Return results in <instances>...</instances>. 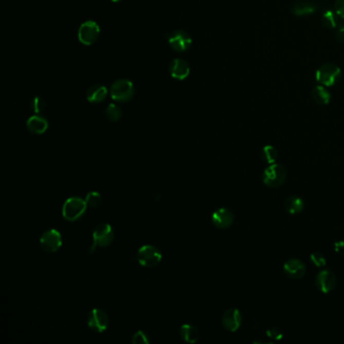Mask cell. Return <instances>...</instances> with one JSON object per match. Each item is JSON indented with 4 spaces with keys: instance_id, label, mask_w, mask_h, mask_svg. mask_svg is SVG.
<instances>
[{
    "instance_id": "obj_1",
    "label": "cell",
    "mask_w": 344,
    "mask_h": 344,
    "mask_svg": "<svg viewBox=\"0 0 344 344\" xmlns=\"http://www.w3.org/2000/svg\"><path fill=\"white\" fill-rule=\"evenodd\" d=\"M266 187L275 189L283 185L287 179V170L281 164H270L266 167L262 176Z\"/></svg>"
},
{
    "instance_id": "obj_2",
    "label": "cell",
    "mask_w": 344,
    "mask_h": 344,
    "mask_svg": "<svg viewBox=\"0 0 344 344\" xmlns=\"http://www.w3.org/2000/svg\"><path fill=\"white\" fill-rule=\"evenodd\" d=\"M135 94L133 82L130 80L120 79L115 81L110 88L111 98L119 103H125L133 99Z\"/></svg>"
},
{
    "instance_id": "obj_3",
    "label": "cell",
    "mask_w": 344,
    "mask_h": 344,
    "mask_svg": "<svg viewBox=\"0 0 344 344\" xmlns=\"http://www.w3.org/2000/svg\"><path fill=\"white\" fill-rule=\"evenodd\" d=\"M87 204L84 200L78 197L69 198L63 206L62 214L63 217L68 221H76L80 217L83 216V214L86 211Z\"/></svg>"
},
{
    "instance_id": "obj_4",
    "label": "cell",
    "mask_w": 344,
    "mask_h": 344,
    "mask_svg": "<svg viewBox=\"0 0 344 344\" xmlns=\"http://www.w3.org/2000/svg\"><path fill=\"white\" fill-rule=\"evenodd\" d=\"M114 240V231L108 223H101L97 225L93 231V244L90 252H93L97 246L106 247Z\"/></svg>"
},
{
    "instance_id": "obj_5",
    "label": "cell",
    "mask_w": 344,
    "mask_h": 344,
    "mask_svg": "<svg viewBox=\"0 0 344 344\" xmlns=\"http://www.w3.org/2000/svg\"><path fill=\"white\" fill-rule=\"evenodd\" d=\"M138 264L146 267L157 266L161 261V254L154 245H143L137 251Z\"/></svg>"
},
{
    "instance_id": "obj_6",
    "label": "cell",
    "mask_w": 344,
    "mask_h": 344,
    "mask_svg": "<svg viewBox=\"0 0 344 344\" xmlns=\"http://www.w3.org/2000/svg\"><path fill=\"white\" fill-rule=\"evenodd\" d=\"M341 77L340 69L333 64H326L321 66L316 72V79L323 86H333Z\"/></svg>"
},
{
    "instance_id": "obj_7",
    "label": "cell",
    "mask_w": 344,
    "mask_h": 344,
    "mask_svg": "<svg viewBox=\"0 0 344 344\" xmlns=\"http://www.w3.org/2000/svg\"><path fill=\"white\" fill-rule=\"evenodd\" d=\"M100 27L97 23L93 21H87L83 23L78 30V40L85 46L93 45L99 38Z\"/></svg>"
},
{
    "instance_id": "obj_8",
    "label": "cell",
    "mask_w": 344,
    "mask_h": 344,
    "mask_svg": "<svg viewBox=\"0 0 344 344\" xmlns=\"http://www.w3.org/2000/svg\"><path fill=\"white\" fill-rule=\"evenodd\" d=\"M168 43L170 47L178 53L188 51L192 45V39L188 32L184 30H175L168 35Z\"/></svg>"
},
{
    "instance_id": "obj_9",
    "label": "cell",
    "mask_w": 344,
    "mask_h": 344,
    "mask_svg": "<svg viewBox=\"0 0 344 344\" xmlns=\"http://www.w3.org/2000/svg\"><path fill=\"white\" fill-rule=\"evenodd\" d=\"M315 285L321 293L328 294L333 291L336 286V276L330 269H323L316 275Z\"/></svg>"
},
{
    "instance_id": "obj_10",
    "label": "cell",
    "mask_w": 344,
    "mask_h": 344,
    "mask_svg": "<svg viewBox=\"0 0 344 344\" xmlns=\"http://www.w3.org/2000/svg\"><path fill=\"white\" fill-rule=\"evenodd\" d=\"M87 324L92 331L96 333H102L108 328L109 319L104 311L100 309H93L89 313Z\"/></svg>"
},
{
    "instance_id": "obj_11",
    "label": "cell",
    "mask_w": 344,
    "mask_h": 344,
    "mask_svg": "<svg viewBox=\"0 0 344 344\" xmlns=\"http://www.w3.org/2000/svg\"><path fill=\"white\" fill-rule=\"evenodd\" d=\"M41 247L46 252H56L62 246V237L56 229L46 231L40 239Z\"/></svg>"
},
{
    "instance_id": "obj_12",
    "label": "cell",
    "mask_w": 344,
    "mask_h": 344,
    "mask_svg": "<svg viewBox=\"0 0 344 344\" xmlns=\"http://www.w3.org/2000/svg\"><path fill=\"white\" fill-rule=\"evenodd\" d=\"M283 270L285 275L292 280H300L306 275L307 267L301 260L292 258L285 262L283 265Z\"/></svg>"
},
{
    "instance_id": "obj_13",
    "label": "cell",
    "mask_w": 344,
    "mask_h": 344,
    "mask_svg": "<svg viewBox=\"0 0 344 344\" xmlns=\"http://www.w3.org/2000/svg\"><path fill=\"white\" fill-rule=\"evenodd\" d=\"M242 323V315L239 309L230 308L222 316V326L229 332L238 331Z\"/></svg>"
},
{
    "instance_id": "obj_14",
    "label": "cell",
    "mask_w": 344,
    "mask_h": 344,
    "mask_svg": "<svg viewBox=\"0 0 344 344\" xmlns=\"http://www.w3.org/2000/svg\"><path fill=\"white\" fill-rule=\"evenodd\" d=\"M211 220L214 226L218 229H227L232 225L234 215L229 209L222 207L212 214Z\"/></svg>"
},
{
    "instance_id": "obj_15",
    "label": "cell",
    "mask_w": 344,
    "mask_h": 344,
    "mask_svg": "<svg viewBox=\"0 0 344 344\" xmlns=\"http://www.w3.org/2000/svg\"><path fill=\"white\" fill-rule=\"evenodd\" d=\"M170 74L173 78L177 80H184L190 74L189 64L183 59H174L169 67Z\"/></svg>"
},
{
    "instance_id": "obj_16",
    "label": "cell",
    "mask_w": 344,
    "mask_h": 344,
    "mask_svg": "<svg viewBox=\"0 0 344 344\" xmlns=\"http://www.w3.org/2000/svg\"><path fill=\"white\" fill-rule=\"evenodd\" d=\"M292 12L298 16H305L312 14L316 11L317 5L315 2L310 0H299L293 3L291 7Z\"/></svg>"
},
{
    "instance_id": "obj_17",
    "label": "cell",
    "mask_w": 344,
    "mask_h": 344,
    "mask_svg": "<svg viewBox=\"0 0 344 344\" xmlns=\"http://www.w3.org/2000/svg\"><path fill=\"white\" fill-rule=\"evenodd\" d=\"M27 126V130L33 134H43L47 132L49 123L45 117L41 115H33L28 118Z\"/></svg>"
},
{
    "instance_id": "obj_18",
    "label": "cell",
    "mask_w": 344,
    "mask_h": 344,
    "mask_svg": "<svg viewBox=\"0 0 344 344\" xmlns=\"http://www.w3.org/2000/svg\"><path fill=\"white\" fill-rule=\"evenodd\" d=\"M107 96V88L103 85H93L87 91L86 98L90 103L98 104L105 100Z\"/></svg>"
},
{
    "instance_id": "obj_19",
    "label": "cell",
    "mask_w": 344,
    "mask_h": 344,
    "mask_svg": "<svg viewBox=\"0 0 344 344\" xmlns=\"http://www.w3.org/2000/svg\"><path fill=\"white\" fill-rule=\"evenodd\" d=\"M304 206H305V203H304L303 199L301 197L295 196V195L289 196L284 202L285 210L292 214V215H296V214L301 213L304 209Z\"/></svg>"
},
{
    "instance_id": "obj_20",
    "label": "cell",
    "mask_w": 344,
    "mask_h": 344,
    "mask_svg": "<svg viewBox=\"0 0 344 344\" xmlns=\"http://www.w3.org/2000/svg\"><path fill=\"white\" fill-rule=\"evenodd\" d=\"M180 334H181L182 339L188 343H196L200 338L199 329L196 326L190 325V324L182 325Z\"/></svg>"
},
{
    "instance_id": "obj_21",
    "label": "cell",
    "mask_w": 344,
    "mask_h": 344,
    "mask_svg": "<svg viewBox=\"0 0 344 344\" xmlns=\"http://www.w3.org/2000/svg\"><path fill=\"white\" fill-rule=\"evenodd\" d=\"M312 97L314 99V101L321 104V105H326L329 103L331 95L329 93V91L325 88V86H316L313 90H312Z\"/></svg>"
},
{
    "instance_id": "obj_22",
    "label": "cell",
    "mask_w": 344,
    "mask_h": 344,
    "mask_svg": "<svg viewBox=\"0 0 344 344\" xmlns=\"http://www.w3.org/2000/svg\"><path fill=\"white\" fill-rule=\"evenodd\" d=\"M338 17L339 16L335 10L327 8L322 13V23L325 27L328 28H336L339 24Z\"/></svg>"
},
{
    "instance_id": "obj_23",
    "label": "cell",
    "mask_w": 344,
    "mask_h": 344,
    "mask_svg": "<svg viewBox=\"0 0 344 344\" xmlns=\"http://www.w3.org/2000/svg\"><path fill=\"white\" fill-rule=\"evenodd\" d=\"M278 156H279V153L274 146L267 144V146H265L263 148L262 157H263V159L265 160L266 164H268V165L275 164L276 160L278 159Z\"/></svg>"
},
{
    "instance_id": "obj_24",
    "label": "cell",
    "mask_w": 344,
    "mask_h": 344,
    "mask_svg": "<svg viewBox=\"0 0 344 344\" xmlns=\"http://www.w3.org/2000/svg\"><path fill=\"white\" fill-rule=\"evenodd\" d=\"M106 116L110 121H118L122 117V110L119 106L109 104L106 108Z\"/></svg>"
},
{
    "instance_id": "obj_25",
    "label": "cell",
    "mask_w": 344,
    "mask_h": 344,
    "mask_svg": "<svg viewBox=\"0 0 344 344\" xmlns=\"http://www.w3.org/2000/svg\"><path fill=\"white\" fill-rule=\"evenodd\" d=\"M85 202H86L88 207L97 208V207L100 206V204L102 202V197L97 192H90L89 194H87Z\"/></svg>"
},
{
    "instance_id": "obj_26",
    "label": "cell",
    "mask_w": 344,
    "mask_h": 344,
    "mask_svg": "<svg viewBox=\"0 0 344 344\" xmlns=\"http://www.w3.org/2000/svg\"><path fill=\"white\" fill-rule=\"evenodd\" d=\"M30 106H31V109L34 113L40 114L46 109V101L44 100V98H42L40 96H37L31 100Z\"/></svg>"
},
{
    "instance_id": "obj_27",
    "label": "cell",
    "mask_w": 344,
    "mask_h": 344,
    "mask_svg": "<svg viewBox=\"0 0 344 344\" xmlns=\"http://www.w3.org/2000/svg\"><path fill=\"white\" fill-rule=\"evenodd\" d=\"M310 260L311 262L313 263V265L317 267H323L326 265V259L325 257L319 252V251H315V252H312L310 255Z\"/></svg>"
},
{
    "instance_id": "obj_28",
    "label": "cell",
    "mask_w": 344,
    "mask_h": 344,
    "mask_svg": "<svg viewBox=\"0 0 344 344\" xmlns=\"http://www.w3.org/2000/svg\"><path fill=\"white\" fill-rule=\"evenodd\" d=\"M133 344H149L150 340L147 336L146 333H143L142 331H137L134 333L133 337Z\"/></svg>"
},
{
    "instance_id": "obj_29",
    "label": "cell",
    "mask_w": 344,
    "mask_h": 344,
    "mask_svg": "<svg viewBox=\"0 0 344 344\" xmlns=\"http://www.w3.org/2000/svg\"><path fill=\"white\" fill-rule=\"evenodd\" d=\"M266 335L270 338H274L276 340H279L281 338H283V331L278 328V327H271V328H268L266 330Z\"/></svg>"
},
{
    "instance_id": "obj_30",
    "label": "cell",
    "mask_w": 344,
    "mask_h": 344,
    "mask_svg": "<svg viewBox=\"0 0 344 344\" xmlns=\"http://www.w3.org/2000/svg\"><path fill=\"white\" fill-rule=\"evenodd\" d=\"M334 8L338 16L344 20V0H335Z\"/></svg>"
},
{
    "instance_id": "obj_31",
    "label": "cell",
    "mask_w": 344,
    "mask_h": 344,
    "mask_svg": "<svg viewBox=\"0 0 344 344\" xmlns=\"http://www.w3.org/2000/svg\"><path fill=\"white\" fill-rule=\"evenodd\" d=\"M335 29H336V39L339 42L344 43V22L343 23H339Z\"/></svg>"
},
{
    "instance_id": "obj_32",
    "label": "cell",
    "mask_w": 344,
    "mask_h": 344,
    "mask_svg": "<svg viewBox=\"0 0 344 344\" xmlns=\"http://www.w3.org/2000/svg\"><path fill=\"white\" fill-rule=\"evenodd\" d=\"M112 2H120V1H122V0H111Z\"/></svg>"
}]
</instances>
